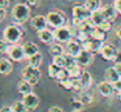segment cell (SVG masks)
Here are the masks:
<instances>
[{
  "instance_id": "cell-3",
  "label": "cell",
  "mask_w": 121,
  "mask_h": 112,
  "mask_svg": "<svg viewBox=\"0 0 121 112\" xmlns=\"http://www.w3.org/2000/svg\"><path fill=\"white\" fill-rule=\"evenodd\" d=\"M40 77H42V73L39 71V67H33V66L27 65L22 70V78L32 85L38 84V81L40 80Z\"/></svg>"
},
{
  "instance_id": "cell-37",
  "label": "cell",
  "mask_w": 121,
  "mask_h": 112,
  "mask_svg": "<svg viewBox=\"0 0 121 112\" xmlns=\"http://www.w3.org/2000/svg\"><path fill=\"white\" fill-rule=\"evenodd\" d=\"M110 24H112L110 21H107V20H104V21H103L101 25H99L97 27H100L101 30H103L104 32H107V31H109V30L112 28V25H110Z\"/></svg>"
},
{
  "instance_id": "cell-10",
  "label": "cell",
  "mask_w": 121,
  "mask_h": 112,
  "mask_svg": "<svg viewBox=\"0 0 121 112\" xmlns=\"http://www.w3.org/2000/svg\"><path fill=\"white\" fill-rule=\"evenodd\" d=\"M102 45H103V41L96 40V39H94V38H91V37H90L89 39H87L86 41L82 42L83 50H87V51H89V52H91V53L100 52Z\"/></svg>"
},
{
  "instance_id": "cell-25",
  "label": "cell",
  "mask_w": 121,
  "mask_h": 112,
  "mask_svg": "<svg viewBox=\"0 0 121 112\" xmlns=\"http://www.w3.org/2000/svg\"><path fill=\"white\" fill-rule=\"evenodd\" d=\"M86 7L89 8L91 12H95V11H99L102 5H101V0H87L86 1Z\"/></svg>"
},
{
  "instance_id": "cell-21",
  "label": "cell",
  "mask_w": 121,
  "mask_h": 112,
  "mask_svg": "<svg viewBox=\"0 0 121 112\" xmlns=\"http://www.w3.org/2000/svg\"><path fill=\"white\" fill-rule=\"evenodd\" d=\"M32 87H33V85L32 84H30L29 81H26V80H22L19 84H18V86H17V90H18V92L19 93H22L23 96H25V94H27V93H31L32 92Z\"/></svg>"
},
{
  "instance_id": "cell-18",
  "label": "cell",
  "mask_w": 121,
  "mask_h": 112,
  "mask_svg": "<svg viewBox=\"0 0 121 112\" xmlns=\"http://www.w3.org/2000/svg\"><path fill=\"white\" fill-rule=\"evenodd\" d=\"M12 63L11 60L6 59V58H1L0 59V74L3 76H7L11 73L12 71Z\"/></svg>"
},
{
  "instance_id": "cell-27",
  "label": "cell",
  "mask_w": 121,
  "mask_h": 112,
  "mask_svg": "<svg viewBox=\"0 0 121 112\" xmlns=\"http://www.w3.org/2000/svg\"><path fill=\"white\" fill-rule=\"evenodd\" d=\"M90 19H91V21H93L96 26L101 25V24L104 21V19H103V17H102V14H101V12H100V10H99V11L93 12V14H91Z\"/></svg>"
},
{
  "instance_id": "cell-15",
  "label": "cell",
  "mask_w": 121,
  "mask_h": 112,
  "mask_svg": "<svg viewBox=\"0 0 121 112\" xmlns=\"http://www.w3.org/2000/svg\"><path fill=\"white\" fill-rule=\"evenodd\" d=\"M83 50L82 47V44L78 41V40H75V39H71L67 42V52L71 55H74V57H76V55Z\"/></svg>"
},
{
  "instance_id": "cell-11",
  "label": "cell",
  "mask_w": 121,
  "mask_h": 112,
  "mask_svg": "<svg viewBox=\"0 0 121 112\" xmlns=\"http://www.w3.org/2000/svg\"><path fill=\"white\" fill-rule=\"evenodd\" d=\"M23 103L26 106L27 111H32V110L37 108V106L39 105V98H38L37 94L31 92V93H27V94L23 96Z\"/></svg>"
},
{
  "instance_id": "cell-19",
  "label": "cell",
  "mask_w": 121,
  "mask_h": 112,
  "mask_svg": "<svg viewBox=\"0 0 121 112\" xmlns=\"http://www.w3.org/2000/svg\"><path fill=\"white\" fill-rule=\"evenodd\" d=\"M104 76H106V80L109 81V83H112V84H114L115 81H117V80L121 79V77L119 76V73L116 72V70H115L114 66H113V67H108V69L106 70Z\"/></svg>"
},
{
  "instance_id": "cell-7",
  "label": "cell",
  "mask_w": 121,
  "mask_h": 112,
  "mask_svg": "<svg viewBox=\"0 0 121 112\" xmlns=\"http://www.w3.org/2000/svg\"><path fill=\"white\" fill-rule=\"evenodd\" d=\"M117 52H119V50L112 44H103L101 50H100V53L102 55V58L106 59V60H114Z\"/></svg>"
},
{
  "instance_id": "cell-16",
  "label": "cell",
  "mask_w": 121,
  "mask_h": 112,
  "mask_svg": "<svg viewBox=\"0 0 121 112\" xmlns=\"http://www.w3.org/2000/svg\"><path fill=\"white\" fill-rule=\"evenodd\" d=\"M38 38L44 44H51L53 40H55V34L52 31L48 30V28H44L42 31H38Z\"/></svg>"
},
{
  "instance_id": "cell-44",
  "label": "cell",
  "mask_w": 121,
  "mask_h": 112,
  "mask_svg": "<svg viewBox=\"0 0 121 112\" xmlns=\"http://www.w3.org/2000/svg\"><path fill=\"white\" fill-rule=\"evenodd\" d=\"M115 35L121 40V25H119V26L115 28Z\"/></svg>"
},
{
  "instance_id": "cell-36",
  "label": "cell",
  "mask_w": 121,
  "mask_h": 112,
  "mask_svg": "<svg viewBox=\"0 0 121 112\" xmlns=\"http://www.w3.org/2000/svg\"><path fill=\"white\" fill-rule=\"evenodd\" d=\"M9 46H10V44L5 39L0 40V53H6L9 50Z\"/></svg>"
},
{
  "instance_id": "cell-41",
  "label": "cell",
  "mask_w": 121,
  "mask_h": 112,
  "mask_svg": "<svg viewBox=\"0 0 121 112\" xmlns=\"http://www.w3.org/2000/svg\"><path fill=\"white\" fill-rule=\"evenodd\" d=\"M6 17V8H3V7H0V21L4 20Z\"/></svg>"
},
{
  "instance_id": "cell-12",
  "label": "cell",
  "mask_w": 121,
  "mask_h": 112,
  "mask_svg": "<svg viewBox=\"0 0 121 112\" xmlns=\"http://www.w3.org/2000/svg\"><path fill=\"white\" fill-rule=\"evenodd\" d=\"M100 12H101L103 19L107 21H110V23L115 20L116 14H117V11L114 5H104L100 8Z\"/></svg>"
},
{
  "instance_id": "cell-48",
  "label": "cell",
  "mask_w": 121,
  "mask_h": 112,
  "mask_svg": "<svg viewBox=\"0 0 121 112\" xmlns=\"http://www.w3.org/2000/svg\"><path fill=\"white\" fill-rule=\"evenodd\" d=\"M71 112H83V111L82 110H73Z\"/></svg>"
},
{
  "instance_id": "cell-5",
  "label": "cell",
  "mask_w": 121,
  "mask_h": 112,
  "mask_svg": "<svg viewBox=\"0 0 121 112\" xmlns=\"http://www.w3.org/2000/svg\"><path fill=\"white\" fill-rule=\"evenodd\" d=\"M6 53L9 54V58L13 62H22L26 58L24 50H23V46H18L16 44H10Z\"/></svg>"
},
{
  "instance_id": "cell-2",
  "label": "cell",
  "mask_w": 121,
  "mask_h": 112,
  "mask_svg": "<svg viewBox=\"0 0 121 112\" xmlns=\"http://www.w3.org/2000/svg\"><path fill=\"white\" fill-rule=\"evenodd\" d=\"M11 15L16 24H23L30 18V7L26 4H17L13 6Z\"/></svg>"
},
{
  "instance_id": "cell-1",
  "label": "cell",
  "mask_w": 121,
  "mask_h": 112,
  "mask_svg": "<svg viewBox=\"0 0 121 112\" xmlns=\"http://www.w3.org/2000/svg\"><path fill=\"white\" fill-rule=\"evenodd\" d=\"M3 35H4V39L9 44H17L23 38L24 31L19 26V24H13V25H9L7 27H5Z\"/></svg>"
},
{
  "instance_id": "cell-49",
  "label": "cell",
  "mask_w": 121,
  "mask_h": 112,
  "mask_svg": "<svg viewBox=\"0 0 121 112\" xmlns=\"http://www.w3.org/2000/svg\"><path fill=\"white\" fill-rule=\"evenodd\" d=\"M119 99L121 100V92H119Z\"/></svg>"
},
{
  "instance_id": "cell-38",
  "label": "cell",
  "mask_w": 121,
  "mask_h": 112,
  "mask_svg": "<svg viewBox=\"0 0 121 112\" xmlns=\"http://www.w3.org/2000/svg\"><path fill=\"white\" fill-rule=\"evenodd\" d=\"M113 86H114V90H115V92H121V79L120 80H117V81H115L114 84H113Z\"/></svg>"
},
{
  "instance_id": "cell-35",
  "label": "cell",
  "mask_w": 121,
  "mask_h": 112,
  "mask_svg": "<svg viewBox=\"0 0 121 112\" xmlns=\"http://www.w3.org/2000/svg\"><path fill=\"white\" fill-rule=\"evenodd\" d=\"M71 106H73V110H83L84 104L80 99H74L71 101Z\"/></svg>"
},
{
  "instance_id": "cell-39",
  "label": "cell",
  "mask_w": 121,
  "mask_h": 112,
  "mask_svg": "<svg viewBox=\"0 0 121 112\" xmlns=\"http://www.w3.org/2000/svg\"><path fill=\"white\" fill-rule=\"evenodd\" d=\"M113 5L115 6V8H116L117 13H120V14H121V0H115Z\"/></svg>"
},
{
  "instance_id": "cell-26",
  "label": "cell",
  "mask_w": 121,
  "mask_h": 112,
  "mask_svg": "<svg viewBox=\"0 0 121 112\" xmlns=\"http://www.w3.org/2000/svg\"><path fill=\"white\" fill-rule=\"evenodd\" d=\"M60 69H62V67H59L56 64L51 63L49 65V67H48V74H49V77L52 78V79H56V77H57V74H58V72H59Z\"/></svg>"
},
{
  "instance_id": "cell-47",
  "label": "cell",
  "mask_w": 121,
  "mask_h": 112,
  "mask_svg": "<svg viewBox=\"0 0 121 112\" xmlns=\"http://www.w3.org/2000/svg\"><path fill=\"white\" fill-rule=\"evenodd\" d=\"M37 3H38V0H27V4L30 6H35V5H37Z\"/></svg>"
},
{
  "instance_id": "cell-6",
  "label": "cell",
  "mask_w": 121,
  "mask_h": 112,
  "mask_svg": "<svg viewBox=\"0 0 121 112\" xmlns=\"http://www.w3.org/2000/svg\"><path fill=\"white\" fill-rule=\"evenodd\" d=\"M53 34H55V40H57L58 42H68L69 40L73 39V34L69 30L68 26H62V27H58V28H55L53 31Z\"/></svg>"
},
{
  "instance_id": "cell-30",
  "label": "cell",
  "mask_w": 121,
  "mask_h": 112,
  "mask_svg": "<svg viewBox=\"0 0 121 112\" xmlns=\"http://www.w3.org/2000/svg\"><path fill=\"white\" fill-rule=\"evenodd\" d=\"M69 70V73H70V78H80L81 73H82V70H81V66L77 64L75 66H73L71 69H68Z\"/></svg>"
},
{
  "instance_id": "cell-28",
  "label": "cell",
  "mask_w": 121,
  "mask_h": 112,
  "mask_svg": "<svg viewBox=\"0 0 121 112\" xmlns=\"http://www.w3.org/2000/svg\"><path fill=\"white\" fill-rule=\"evenodd\" d=\"M11 108H12V112H27V108H26V106L24 105V103H23V100H18V101H14L13 103V105L11 106Z\"/></svg>"
},
{
  "instance_id": "cell-9",
  "label": "cell",
  "mask_w": 121,
  "mask_h": 112,
  "mask_svg": "<svg viewBox=\"0 0 121 112\" xmlns=\"http://www.w3.org/2000/svg\"><path fill=\"white\" fill-rule=\"evenodd\" d=\"M76 63L81 66V67H84V66H88L90 65V63L93 62L94 59V54L87 50H82L77 55H76Z\"/></svg>"
},
{
  "instance_id": "cell-4",
  "label": "cell",
  "mask_w": 121,
  "mask_h": 112,
  "mask_svg": "<svg viewBox=\"0 0 121 112\" xmlns=\"http://www.w3.org/2000/svg\"><path fill=\"white\" fill-rule=\"evenodd\" d=\"M46 20H48V25L53 28L62 27L67 24V18L63 14V12L60 11H50L46 14Z\"/></svg>"
},
{
  "instance_id": "cell-13",
  "label": "cell",
  "mask_w": 121,
  "mask_h": 112,
  "mask_svg": "<svg viewBox=\"0 0 121 112\" xmlns=\"http://www.w3.org/2000/svg\"><path fill=\"white\" fill-rule=\"evenodd\" d=\"M97 91H99V93H100L101 96H103V97H110V96H113V93L115 92L113 84L109 83V81H107V80H106V81H101V83L97 85Z\"/></svg>"
},
{
  "instance_id": "cell-8",
  "label": "cell",
  "mask_w": 121,
  "mask_h": 112,
  "mask_svg": "<svg viewBox=\"0 0 121 112\" xmlns=\"http://www.w3.org/2000/svg\"><path fill=\"white\" fill-rule=\"evenodd\" d=\"M93 12L86 7V5H77V6H74L73 7V18H77V19H81V20H87V19H90Z\"/></svg>"
},
{
  "instance_id": "cell-20",
  "label": "cell",
  "mask_w": 121,
  "mask_h": 112,
  "mask_svg": "<svg viewBox=\"0 0 121 112\" xmlns=\"http://www.w3.org/2000/svg\"><path fill=\"white\" fill-rule=\"evenodd\" d=\"M80 80L83 85V91H87L90 86H91V83H93V78H91V74L87 71H82L81 76H80Z\"/></svg>"
},
{
  "instance_id": "cell-34",
  "label": "cell",
  "mask_w": 121,
  "mask_h": 112,
  "mask_svg": "<svg viewBox=\"0 0 121 112\" xmlns=\"http://www.w3.org/2000/svg\"><path fill=\"white\" fill-rule=\"evenodd\" d=\"M78 99H80L84 105H88V104H90V103L93 101V97H91L90 94H88V93H82Z\"/></svg>"
},
{
  "instance_id": "cell-24",
  "label": "cell",
  "mask_w": 121,
  "mask_h": 112,
  "mask_svg": "<svg viewBox=\"0 0 121 112\" xmlns=\"http://www.w3.org/2000/svg\"><path fill=\"white\" fill-rule=\"evenodd\" d=\"M90 37H91V38H94V39H96V40L103 41V40L106 39V32H104L103 30H101L100 27H97V26H96V27L91 31Z\"/></svg>"
},
{
  "instance_id": "cell-33",
  "label": "cell",
  "mask_w": 121,
  "mask_h": 112,
  "mask_svg": "<svg viewBox=\"0 0 121 112\" xmlns=\"http://www.w3.org/2000/svg\"><path fill=\"white\" fill-rule=\"evenodd\" d=\"M59 85L62 86L63 89H65V90H73V79L71 78H67L64 80H60Z\"/></svg>"
},
{
  "instance_id": "cell-45",
  "label": "cell",
  "mask_w": 121,
  "mask_h": 112,
  "mask_svg": "<svg viewBox=\"0 0 121 112\" xmlns=\"http://www.w3.org/2000/svg\"><path fill=\"white\" fill-rule=\"evenodd\" d=\"M0 112H12V108L11 106H4L0 108Z\"/></svg>"
},
{
  "instance_id": "cell-29",
  "label": "cell",
  "mask_w": 121,
  "mask_h": 112,
  "mask_svg": "<svg viewBox=\"0 0 121 112\" xmlns=\"http://www.w3.org/2000/svg\"><path fill=\"white\" fill-rule=\"evenodd\" d=\"M52 63H53V64H56V65H57V66H59V67H65V64H67L65 54H62V55H57V57H53Z\"/></svg>"
},
{
  "instance_id": "cell-17",
  "label": "cell",
  "mask_w": 121,
  "mask_h": 112,
  "mask_svg": "<svg viewBox=\"0 0 121 112\" xmlns=\"http://www.w3.org/2000/svg\"><path fill=\"white\" fill-rule=\"evenodd\" d=\"M23 50H24V53L26 55V58H29V57H31V55H33V54H36V53L39 52L38 46L35 42H32V41L24 42L23 44Z\"/></svg>"
},
{
  "instance_id": "cell-31",
  "label": "cell",
  "mask_w": 121,
  "mask_h": 112,
  "mask_svg": "<svg viewBox=\"0 0 121 112\" xmlns=\"http://www.w3.org/2000/svg\"><path fill=\"white\" fill-rule=\"evenodd\" d=\"M67 78H70L69 70H68V69H65V67H62V69L59 70V72H58V74H57L56 79H57L58 81H60V80H64V79H67Z\"/></svg>"
},
{
  "instance_id": "cell-32",
  "label": "cell",
  "mask_w": 121,
  "mask_h": 112,
  "mask_svg": "<svg viewBox=\"0 0 121 112\" xmlns=\"http://www.w3.org/2000/svg\"><path fill=\"white\" fill-rule=\"evenodd\" d=\"M71 79H73V90L77 91V92L83 91V85H82L80 78H71Z\"/></svg>"
},
{
  "instance_id": "cell-46",
  "label": "cell",
  "mask_w": 121,
  "mask_h": 112,
  "mask_svg": "<svg viewBox=\"0 0 121 112\" xmlns=\"http://www.w3.org/2000/svg\"><path fill=\"white\" fill-rule=\"evenodd\" d=\"M114 67H115L116 72L119 73V76L121 77V64H115V65H114Z\"/></svg>"
},
{
  "instance_id": "cell-14",
  "label": "cell",
  "mask_w": 121,
  "mask_h": 112,
  "mask_svg": "<svg viewBox=\"0 0 121 112\" xmlns=\"http://www.w3.org/2000/svg\"><path fill=\"white\" fill-rule=\"evenodd\" d=\"M31 26L33 30H36L37 32L38 31H42L44 28H46L48 26V20H46V17L44 15H36L31 19Z\"/></svg>"
},
{
  "instance_id": "cell-43",
  "label": "cell",
  "mask_w": 121,
  "mask_h": 112,
  "mask_svg": "<svg viewBox=\"0 0 121 112\" xmlns=\"http://www.w3.org/2000/svg\"><path fill=\"white\" fill-rule=\"evenodd\" d=\"M114 63H115V64H121V52H120V51L117 52L116 57L114 58Z\"/></svg>"
},
{
  "instance_id": "cell-22",
  "label": "cell",
  "mask_w": 121,
  "mask_h": 112,
  "mask_svg": "<svg viewBox=\"0 0 121 112\" xmlns=\"http://www.w3.org/2000/svg\"><path fill=\"white\" fill-rule=\"evenodd\" d=\"M42 62H43V55L39 52L27 58V65L33 66V67H39L40 64H42Z\"/></svg>"
},
{
  "instance_id": "cell-40",
  "label": "cell",
  "mask_w": 121,
  "mask_h": 112,
  "mask_svg": "<svg viewBox=\"0 0 121 112\" xmlns=\"http://www.w3.org/2000/svg\"><path fill=\"white\" fill-rule=\"evenodd\" d=\"M9 5H10V0H0V7L7 8Z\"/></svg>"
},
{
  "instance_id": "cell-23",
  "label": "cell",
  "mask_w": 121,
  "mask_h": 112,
  "mask_svg": "<svg viewBox=\"0 0 121 112\" xmlns=\"http://www.w3.org/2000/svg\"><path fill=\"white\" fill-rule=\"evenodd\" d=\"M49 51H50L52 57H57V55L64 54V48H63V46L60 44H51Z\"/></svg>"
},
{
  "instance_id": "cell-42",
  "label": "cell",
  "mask_w": 121,
  "mask_h": 112,
  "mask_svg": "<svg viewBox=\"0 0 121 112\" xmlns=\"http://www.w3.org/2000/svg\"><path fill=\"white\" fill-rule=\"evenodd\" d=\"M49 112H63V110L58 106H51L49 108Z\"/></svg>"
}]
</instances>
